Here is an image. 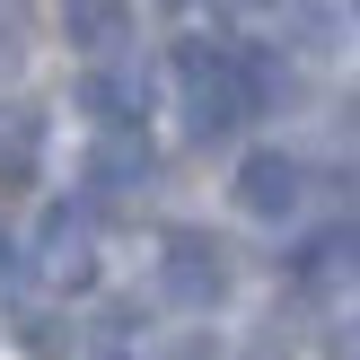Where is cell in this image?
I'll return each mask as SVG.
<instances>
[{
    "instance_id": "obj_4",
    "label": "cell",
    "mask_w": 360,
    "mask_h": 360,
    "mask_svg": "<svg viewBox=\"0 0 360 360\" xmlns=\"http://www.w3.org/2000/svg\"><path fill=\"white\" fill-rule=\"evenodd\" d=\"M35 273L62 281V290H79V281L97 273V229H88V202H53L44 220H35Z\"/></svg>"
},
{
    "instance_id": "obj_6",
    "label": "cell",
    "mask_w": 360,
    "mask_h": 360,
    "mask_svg": "<svg viewBox=\"0 0 360 360\" xmlns=\"http://www.w3.org/2000/svg\"><path fill=\"white\" fill-rule=\"evenodd\" d=\"M150 185V141L141 132H97V150H88V167H79V202L97 211V202H123V193H141Z\"/></svg>"
},
{
    "instance_id": "obj_11",
    "label": "cell",
    "mask_w": 360,
    "mask_h": 360,
    "mask_svg": "<svg viewBox=\"0 0 360 360\" xmlns=\"http://www.w3.org/2000/svg\"><path fill=\"white\" fill-rule=\"evenodd\" d=\"M343 360H360V334H352V343H343Z\"/></svg>"
},
{
    "instance_id": "obj_2",
    "label": "cell",
    "mask_w": 360,
    "mask_h": 360,
    "mask_svg": "<svg viewBox=\"0 0 360 360\" xmlns=\"http://www.w3.org/2000/svg\"><path fill=\"white\" fill-rule=\"evenodd\" d=\"M229 246L211 238V229H167V246H158V290L176 299L185 316H211L229 299Z\"/></svg>"
},
{
    "instance_id": "obj_7",
    "label": "cell",
    "mask_w": 360,
    "mask_h": 360,
    "mask_svg": "<svg viewBox=\"0 0 360 360\" xmlns=\"http://www.w3.org/2000/svg\"><path fill=\"white\" fill-rule=\"evenodd\" d=\"M62 35L97 62V53H123L132 44V0H62Z\"/></svg>"
},
{
    "instance_id": "obj_13",
    "label": "cell",
    "mask_w": 360,
    "mask_h": 360,
    "mask_svg": "<svg viewBox=\"0 0 360 360\" xmlns=\"http://www.w3.org/2000/svg\"><path fill=\"white\" fill-rule=\"evenodd\" d=\"M255 9H273V0H255Z\"/></svg>"
},
{
    "instance_id": "obj_10",
    "label": "cell",
    "mask_w": 360,
    "mask_h": 360,
    "mask_svg": "<svg viewBox=\"0 0 360 360\" xmlns=\"http://www.w3.org/2000/svg\"><path fill=\"white\" fill-rule=\"evenodd\" d=\"M158 360H229V352H220V343H211V334H202V326H193V334H176V343H167V352H158Z\"/></svg>"
},
{
    "instance_id": "obj_9",
    "label": "cell",
    "mask_w": 360,
    "mask_h": 360,
    "mask_svg": "<svg viewBox=\"0 0 360 360\" xmlns=\"http://www.w3.org/2000/svg\"><path fill=\"white\" fill-rule=\"evenodd\" d=\"M35 132H44V115H35V105H0V176H27Z\"/></svg>"
},
{
    "instance_id": "obj_12",
    "label": "cell",
    "mask_w": 360,
    "mask_h": 360,
    "mask_svg": "<svg viewBox=\"0 0 360 360\" xmlns=\"http://www.w3.org/2000/svg\"><path fill=\"white\" fill-rule=\"evenodd\" d=\"M0 273H9V238H0Z\"/></svg>"
},
{
    "instance_id": "obj_1",
    "label": "cell",
    "mask_w": 360,
    "mask_h": 360,
    "mask_svg": "<svg viewBox=\"0 0 360 360\" xmlns=\"http://www.w3.org/2000/svg\"><path fill=\"white\" fill-rule=\"evenodd\" d=\"M176 88H185V132L193 141H229L255 105V79H246V53L229 44H176Z\"/></svg>"
},
{
    "instance_id": "obj_3",
    "label": "cell",
    "mask_w": 360,
    "mask_h": 360,
    "mask_svg": "<svg viewBox=\"0 0 360 360\" xmlns=\"http://www.w3.org/2000/svg\"><path fill=\"white\" fill-rule=\"evenodd\" d=\"M79 105L97 115V132H141V115H150V70L123 62V53H97L79 79Z\"/></svg>"
},
{
    "instance_id": "obj_8",
    "label": "cell",
    "mask_w": 360,
    "mask_h": 360,
    "mask_svg": "<svg viewBox=\"0 0 360 360\" xmlns=\"http://www.w3.org/2000/svg\"><path fill=\"white\" fill-rule=\"evenodd\" d=\"M9 334H18L27 360H70V326L53 308H9Z\"/></svg>"
},
{
    "instance_id": "obj_5",
    "label": "cell",
    "mask_w": 360,
    "mask_h": 360,
    "mask_svg": "<svg viewBox=\"0 0 360 360\" xmlns=\"http://www.w3.org/2000/svg\"><path fill=\"white\" fill-rule=\"evenodd\" d=\"M308 202V167L290 150H246L238 158V211L246 220H290Z\"/></svg>"
}]
</instances>
